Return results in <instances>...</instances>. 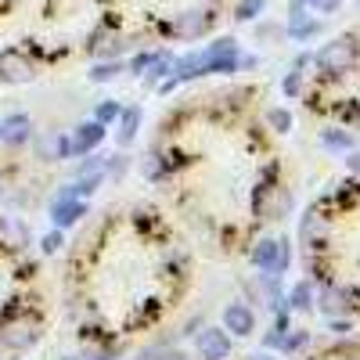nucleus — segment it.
Segmentation results:
<instances>
[{"mask_svg": "<svg viewBox=\"0 0 360 360\" xmlns=\"http://www.w3.org/2000/svg\"><path fill=\"white\" fill-rule=\"evenodd\" d=\"M29 134H33V119L29 115H11V119L0 123V137H4L8 144H25Z\"/></svg>", "mask_w": 360, "mask_h": 360, "instance_id": "nucleus-9", "label": "nucleus"}, {"mask_svg": "<svg viewBox=\"0 0 360 360\" xmlns=\"http://www.w3.org/2000/svg\"><path fill=\"white\" fill-rule=\"evenodd\" d=\"M285 94H288V98H295V94H299V72H292V76L285 79Z\"/></svg>", "mask_w": 360, "mask_h": 360, "instance_id": "nucleus-23", "label": "nucleus"}, {"mask_svg": "<svg viewBox=\"0 0 360 360\" xmlns=\"http://www.w3.org/2000/svg\"><path fill=\"white\" fill-rule=\"evenodd\" d=\"M162 360H188V356H184V353H166Z\"/></svg>", "mask_w": 360, "mask_h": 360, "instance_id": "nucleus-26", "label": "nucleus"}, {"mask_svg": "<svg viewBox=\"0 0 360 360\" xmlns=\"http://www.w3.org/2000/svg\"><path fill=\"white\" fill-rule=\"evenodd\" d=\"M288 259H292V249H288V242H278V263H274V278H278L281 270L288 266Z\"/></svg>", "mask_w": 360, "mask_h": 360, "instance_id": "nucleus-19", "label": "nucleus"}, {"mask_svg": "<svg viewBox=\"0 0 360 360\" xmlns=\"http://www.w3.org/2000/svg\"><path fill=\"white\" fill-rule=\"evenodd\" d=\"M317 69H324V72H346L353 62H356V40L353 37H339V40H332V44H324L321 51H317Z\"/></svg>", "mask_w": 360, "mask_h": 360, "instance_id": "nucleus-1", "label": "nucleus"}, {"mask_svg": "<svg viewBox=\"0 0 360 360\" xmlns=\"http://www.w3.org/2000/svg\"><path fill=\"white\" fill-rule=\"evenodd\" d=\"M58 249H62V231H54V234H47L44 238V252L51 256V252H58Z\"/></svg>", "mask_w": 360, "mask_h": 360, "instance_id": "nucleus-20", "label": "nucleus"}, {"mask_svg": "<svg viewBox=\"0 0 360 360\" xmlns=\"http://www.w3.org/2000/svg\"><path fill=\"white\" fill-rule=\"evenodd\" d=\"M166 356V349L162 346H148V349H141L137 353V360H162Z\"/></svg>", "mask_w": 360, "mask_h": 360, "instance_id": "nucleus-21", "label": "nucleus"}, {"mask_svg": "<svg viewBox=\"0 0 360 360\" xmlns=\"http://www.w3.org/2000/svg\"><path fill=\"white\" fill-rule=\"evenodd\" d=\"M224 328L245 339V335H252V332H256V314H252L245 303H231V307L224 310Z\"/></svg>", "mask_w": 360, "mask_h": 360, "instance_id": "nucleus-5", "label": "nucleus"}, {"mask_svg": "<svg viewBox=\"0 0 360 360\" xmlns=\"http://www.w3.org/2000/svg\"><path fill=\"white\" fill-rule=\"evenodd\" d=\"M119 72H123V65H119V62H105V65H98L94 72H90V79H94V83H108V79H115Z\"/></svg>", "mask_w": 360, "mask_h": 360, "instance_id": "nucleus-15", "label": "nucleus"}, {"mask_svg": "<svg viewBox=\"0 0 360 360\" xmlns=\"http://www.w3.org/2000/svg\"><path fill=\"white\" fill-rule=\"evenodd\" d=\"M263 4H266V0H245V4H238V18H242V22H252L256 11H263Z\"/></svg>", "mask_w": 360, "mask_h": 360, "instance_id": "nucleus-17", "label": "nucleus"}, {"mask_svg": "<svg viewBox=\"0 0 360 360\" xmlns=\"http://www.w3.org/2000/svg\"><path fill=\"white\" fill-rule=\"evenodd\" d=\"M40 155L44 159H65V155H72V141L62 137V134H47L44 144H40Z\"/></svg>", "mask_w": 360, "mask_h": 360, "instance_id": "nucleus-11", "label": "nucleus"}, {"mask_svg": "<svg viewBox=\"0 0 360 360\" xmlns=\"http://www.w3.org/2000/svg\"><path fill=\"white\" fill-rule=\"evenodd\" d=\"M0 141H4V137H0Z\"/></svg>", "mask_w": 360, "mask_h": 360, "instance_id": "nucleus-29", "label": "nucleus"}, {"mask_svg": "<svg viewBox=\"0 0 360 360\" xmlns=\"http://www.w3.org/2000/svg\"><path fill=\"white\" fill-rule=\"evenodd\" d=\"M252 263L259 270H270V274H274V263H278V242L274 238H263V242L252 249Z\"/></svg>", "mask_w": 360, "mask_h": 360, "instance_id": "nucleus-12", "label": "nucleus"}, {"mask_svg": "<svg viewBox=\"0 0 360 360\" xmlns=\"http://www.w3.org/2000/svg\"><path fill=\"white\" fill-rule=\"evenodd\" d=\"M40 332H37V324H11L0 332V342H4L8 349H29V346H37Z\"/></svg>", "mask_w": 360, "mask_h": 360, "instance_id": "nucleus-6", "label": "nucleus"}, {"mask_svg": "<svg viewBox=\"0 0 360 360\" xmlns=\"http://www.w3.org/2000/svg\"><path fill=\"white\" fill-rule=\"evenodd\" d=\"M299 4H310V8H321V4H328V0H299Z\"/></svg>", "mask_w": 360, "mask_h": 360, "instance_id": "nucleus-25", "label": "nucleus"}, {"mask_svg": "<svg viewBox=\"0 0 360 360\" xmlns=\"http://www.w3.org/2000/svg\"><path fill=\"white\" fill-rule=\"evenodd\" d=\"M37 72H33V62L18 51H0V79L4 83H29Z\"/></svg>", "mask_w": 360, "mask_h": 360, "instance_id": "nucleus-2", "label": "nucleus"}, {"mask_svg": "<svg viewBox=\"0 0 360 360\" xmlns=\"http://www.w3.org/2000/svg\"><path fill=\"white\" fill-rule=\"evenodd\" d=\"M83 213H86L83 198H72V195H58V198L51 202V220H54V227H72V224H76Z\"/></svg>", "mask_w": 360, "mask_h": 360, "instance_id": "nucleus-3", "label": "nucleus"}, {"mask_svg": "<svg viewBox=\"0 0 360 360\" xmlns=\"http://www.w3.org/2000/svg\"><path fill=\"white\" fill-rule=\"evenodd\" d=\"M292 307H295V310H310V307H314V288H310L307 281H299V285L292 288Z\"/></svg>", "mask_w": 360, "mask_h": 360, "instance_id": "nucleus-14", "label": "nucleus"}, {"mask_svg": "<svg viewBox=\"0 0 360 360\" xmlns=\"http://www.w3.org/2000/svg\"><path fill=\"white\" fill-rule=\"evenodd\" d=\"M105 141V123L90 119V123H79L76 127V137H72V152H94V148Z\"/></svg>", "mask_w": 360, "mask_h": 360, "instance_id": "nucleus-7", "label": "nucleus"}, {"mask_svg": "<svg viewBox=\"0 0 360 360\" xmlns=\"http://www.w3.org/2000/svg\"><path fill=\"white\" fill-rule=\"evenodd\" d=\"M356 127H360V115H356Z\"/></svg>", "mask_w": 360, "mask_h": 360, "instance_id": "nucleus-28", "label": "nucleus"}, {"mask_svg": "<svg viewBox=\"0 0 360 360\" xmlns=\"http://www.w3.org/2000/svg\"><path fill=\"white\" fill-rule=\"evenodd\" d=\"M342 307H346V303H342V295H335V292H332V295H324V310H328V314H335V310H342Z\"/></svg>", "mask_w": 360, "mask_h": 360, "instance_id": "nucleus-22", "label": "nucleus"}, {"mask_svg": "<svg viewBox=\"0 0 360 360\" xmlns=\"http://www.w3.org/2000/svg\"><path fill=\"white\" fill-rule=\"evenodd\" d=\"M209 22H213V18H209L205 11H184V15L176 18L173 33H176V37H184V40H195V37H202L205 29H209Z\"/></svg>", "mask_w": 360, "mask_h": 360, "instance_id": "nucleus-8", "label": "nucleus"}, {"mask_svg": "<svg viewBox=\"0 0 360 360\" xmlns=\"http://www.w3.org/2000/svg\"><path fill=\"white\" fill-rule=\"evenodd\" d=\"M119 112H123V108H119V101H101L94 119H98V123H112V119H115Z\"/></svg>", "mask_w": 360, "mask_h": 360, "instance_id": "nucleus-16", "label": "nucleus"}, {"mask_svg": "<svg viewBox=\"0 0 360 360\" xmlns=\"http://www.w3.org/2000/svg\"><path fill=\"white\" fill-rule=\"evenodd\" d=\"M90 360H112V353H94V356H90Z\"/></svg>", "mask_w": 360, "mask_h": 360, "instance_id": "nucleus-27", "label": "nucleus"}, {"mask_svg": "<svg viewBox=\"0 0 360 360\" xmlns=\"http://www.w3.org/2000/svg\"><path fill=\"white\" fill-rule=\"evenodd\" d=\"M137 127H141V108H123L119 112V144H134L137 137Z\"/></svg>", "mask_w": 360, "mask_h": 360, "instance_id": "nucleus-10", "label": "nucleus"}, {"mask_svg": "<svg viewBox=\"0 0 360 360\" xmlns=\"http://www.w3.org/2000/svg\"><path fill=\"white\" fill-rule=\"evenodd\" d=\"M321 144L332 148V152H349V148H353V137L342 134V130H324V134H321Z\"/></svg>", "mask_w": 360, "mask_h": 360, "instance_id": "nucleus-13", "label": "nucleus"}, {"mask_svg": "<svg viewBox=\"0 0 360 360\" xmlns=\"http://www.w3.org/2000/svg\"><path fill=\"white\" fill-rule=\"evenodd\" d=\"M198 353H202V360H224L231 353V335L224 328H205L198 335Z\"/></svg>", "mask_w": 360, "mask_h": 360, "instance_id": "nucleus-4", "label": "nucleus"}, {"mask_svg": "<svg viewBox=\"0 0 360 360\" xmlns=\"http://www.w3.org/2000/svg\"><path fill=\"white\" fill-rule=\"evenodd\" d=\"M123 169H127V162H123V155H119V159H112V162H108V173H115V176H119V173H123Z\"/></svg>", "mask_w": 360, "mask_h": 360, "instance_id": "nucleus-24", "label": "nucleus"}, {"mask_svg": "<svg viewBox=\"0 0 360 360\" xmlns=\"http://www.w3.org/2000/svg\"><path fill=\"white\" fill-rule=\"evenodd\" d=\"M270 127H274V130H281V134H285V130L292 127V115H288L285 108H274V112H270Z\"/></svg>", "mask_w": 360, "mask_h": 360, "instance_id": "nucleus-18", "label": "nucleus"}]
</instances>
